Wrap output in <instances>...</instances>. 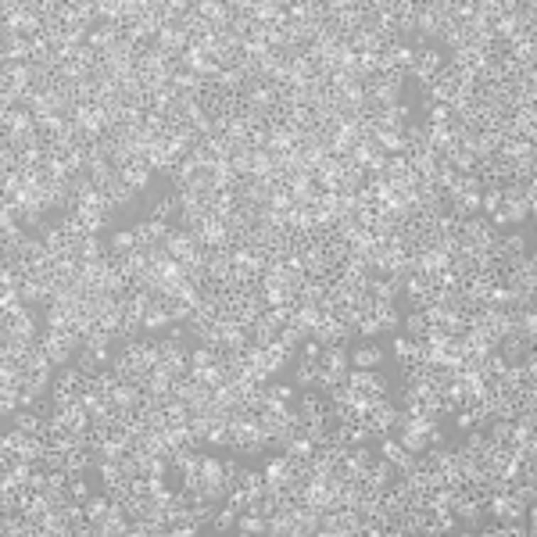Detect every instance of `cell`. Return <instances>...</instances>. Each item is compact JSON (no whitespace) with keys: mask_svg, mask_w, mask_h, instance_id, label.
Listing matches in <instances>:
<instances>
[{"mask_svg":"<svg viewBox=\"0 0 537 537\" xmlns=\"http://www.w3.org/2000/svg\"><path fill=\"white\" fill-rule=\"evenodd\" d=\"M82 387H86V376H82L75 366H61V373H58V376H54V384H50V401H54V405L79 401Z\"/></svg>","mask_w":537,"mask_h":537,"instance_id":"6da1fadb","label":"cell"},{"mask_svg":"<svg viewBox=\"0 0 537 537\" xmlns=\"http://www.w3.org/2000/svg\"><path fill=\"white\" fill-rule=\"evenodd\" d=\"M215 322H219V347H226V351H244V347L251 344V333H247V326H244L240 319L219 315Z\"/></svg>","mask_w":537,"mask_h":537,"instance_id":"7a4b0ae2","label":"cell"},{"mask_svg":"<svg viewBox=\"0 0 537 537\" xmlns=\"http://www.w3.org/2000/svg\"><path fill=\"white\" fill-rule=\"evenodd\" d=\"M440 68H444L440 50H437V47H423V50L416 54V65L408 68V75H412V79H419L423 86H430V82L440 75Z\"/></svg>","mask_w":537,"mask_h":537,"instance_id":"3957f363","label":"cell"},{"mask_svg":"<svg viewBox=\"0 0 537 537\" xmlns=\"http://www.w3.org/2000/svg\"><path fill=\"white\" fill-rule=\"evenodd\" d=\"M369 466H373V455L366 452L362 444H354V448H347L344 452V459H340V470L347 473V480H366V473H369Z\"/></svg>","mask_w":537,"mask_h":537,"instance_id":"277c9868","label":"cell"},{"mask_svg":"<svg viewBox=\"0 0 537 537\" xmlns=\"http://www.w3.org/2000/svg\"><path fill=\"white\" fill-rule=\"evenodd\" d=\"M280 330H283V326H280V322H276L273 315H268V308H265V312H261V315H258V319H254L251 326H247V333H251V344H258V347H268V344H276V340H280Z\"/></svg>","mask_w":537,"mask_h":537,"instance_id":"5b68a950","label":"cell"},{"mask_svg":"<svg viewBox=\"0 0 537 537\" xmlns=\"http://www.w3.org/2000/svg\"><path fill=\"white\" fill-rule=\"evenodd\" d=\"M347 384H351V387H358V391H366V394H373L376 401H384V398H387V380H380L373 369H354V366H351Z\"/></svg>","mask_w":537,"mask_h":537,"instance_id":"8992f818","label":"cell"},{"mask_svg":"<svg viewBox=\"0 0 537 537\" xmlns=\"http://www.w3.org/2000/svg\"><path fill=\"white\" fill-rule=\"evenodd\" d=\"M394 416H398V408L384 398V401H376V405L369 408V416H366L362 423L369 426V433H391V430H394Z\"/></svg>","mask_w":537,"mask_h":537,"instance_id":"52a82bcc","label":"cell"},{"mask_svg":"<svg viewBox=\"0 0 537 537\" xmlns=\"http://www.w3.org/2000/svg\"><path fill=\"white\" fill-rule=\"evenodd\" d=\"M0 126H4V133L36 129V115H33V108H4L0 112Z\"/></svg>","mask_w":537,"mask_h":537,"instance_id":"ba28073f","label":"cell"},{"mask_svg":"<svg viewBox=\"0 0 537 537\" xmlns=\"http://www.w3.org/2000/svg\"><path fill=\"white\" fill-rule=\"evenodd\" d=\"M394 477H398V473H394V462H387V459L380 455V459H373V466H369V473H366V484L384 494V491L394 484Z\"/></svg>","mask_w":537,"mask_h":537,"instance_id":"9c48e42d","label":"cell"},{"mask_svg":"<svg viewBox=\"0 0 537 537\" xmlns=\"http://www.w3.org/2000/svg\"><path fill=\"white\" fill-rule=\"evenodd\" d=\"M408 158V168L419 175V179H426V183H433V175H437V154L426 147V151H412V154H405Z\"/></svg>","mask_w":537,"mask_h":537,"instance_id":"30bf717a","label":"cell"},{"mask_svg":"<svg viewBox=\"0 0 537 537\" xmlns=\"http://www.w3.org/2000/svg\"><path fill=\"white\" fill-rule=\"evenodd\" d=\"M512 133L523 140H537V108H516L512 112Z\"/></svg>","mask_w":537,"mask_h":537,"instance_id":"8fae6325","label":"cell"},{"mask_svg":"<svg viewBox=\"0 0 537 537\" xmlns=\"http://www.w3.org/2000/svg\"><path fill=\"white\" fill-rule=\"evenodd\" d=\"M319 322H322V305H301V301L294 305V322L291 326H298L305 337H312V330Z\"/></svg>","mask_w":537,"mask_h":537,"instance_id":"7c38bea8","label":"cell"},{"mask_svg":"<svg viewBox=\"0 0 537 537\" xmlns=\"http://www.w3.org/2000/svg\"><path fill=\"white\" fill-rule=\"evenodd\" d=\"M112 401H115L122 412H136L147 398H143V387H136V384H119V387L112 391Z\"/></svg>","mask_w":537,"mask_h":537,"instance_id":"4fadbf2b","label":"cell"},{"mask_svg":"<svg viewBox=\"0 0 537 537\" xmlns=\"http://www.w3.org/2000/svg\"><path fill=\"white\" fill-rule=\"evenodd\" d=\"M119 172H122V179H126V183H129L136 194L151 187V175H154V172H151V165H147L143 158H140V161H133V165H126V168H119Z\"/></svg>","mask_w":537,"mask_h":537,"instance_id":"5bb4252c","label":"cell"},{"mask_svg":"<svg viewBox=\"0 0 537 537\" xmlns=\"http://www.w3.org/2000/svg\"><path fill=\"white\" fill-rule=\"evenodd\" d=\"M172 470L179 473V477H183V473H197L201 470V455H197V448H175V452H172Z\"/></svg>","mask_w":537,"mask_h":537,"instance_id":"9a60e30c","label":"cell"},{"mask_svg":"<svg viewBox=\"0 0 537 537\" xmlns=\"http://www.w3.org/2000/svg\"><path fill=\"white\" fill-rule=\"evenodd\" d=\"M82 505H86V519H90V526H94V530H97V526L104 523V516L112 512V498H108L104 491H101V494H90Z\"/></svg>","mask_w":537,"mask_h":537,"instance_id":"2e32d148","label":"cell"},{"mask_svg":"<svg viewBox=\"0 0 537 537\" xmlns=\"http://www.w3.org/2000/svg\"><path fill=\"white\" fill-rule=\"evenodd\" d=\"M72 366L82 373V376H97L101 369H104V362H101V354L97 351H90V347H79L75 351V358H72Z\"/></svg>","mask_w":537,"mask_h":537,"instance_id":"e0dca14e","label":"cell"},{"mask_svg":"<svg viewBox=\"0 0 537 537\" xmlns=\"http://www.w3.org/2000/svg\"><path fill=\"white\" fill-rule=\"evenodd\" d=\"M140 244H136V233L133 229H119V233H112V240H108V251H112V258H126L129 251H136Z\"/></svg>","mask_w":537,"mask_h":537,"instance_id":"ac0fdd59","label":"cell"},{"mask_svg":"<svg viewBox=\"0 0 537 537\" xmlns=\"http://www.w3.org/2000/svg\"><path fill=\"white\" fill-rule=\"evenodd\" d=\"M380 362H384V351H380L376 344L358 347V351H354V358H351V366H354V369H376Z\"/></svg>","mask_w":537,"mask_h":537,"instance_id":"d6986e66","label":"cell"},{"mask_svg":"<svg viewBox=\"0 0 537 537\" xmlns=\"http://www.w3.org/2000/svg\"><path fill=\"white\" fill-rule=\"evenodd\" d=\"M369 294L376 298V301H398V294H401V287L391 280V276H373V283H369Z\"/></svg>","mask_w":537,"mask_h":537,"instance_id":"ffe728a7","label":"cell"},{"mask_svg":"<svg viewBox=\"0 0 537 537\" xmlns=\"http://www.w3.org/2000/svg\"><path fill=\"white\" fill-rule=\"evenodd\" d=\"M165 326H172V315L165 312V305L154 301V305L143 312V330H147V333H158V330H165Z\"/></svg>","mask_w":537,"mask_h":537,"instance_id":"44dd1931","label":"cell"},{"mask_svg":"<svg viewBox=\"0 0 537 537\" xmlns=\"http://www.w3.org/2000/svg\"><path fill=\"white\" fill-rule=\"evenodd\" d=\"M151 212H154L151 219H158V222H168V226H172V222L179 219V205H175V194H168V197H158Z\"/></svg>","mask_w":537,"mask_h":537,"instance_id":"7402d4cb","label":"cell"},{"mask_svg":"<svg viewBox=\"0 0 537 537\" xmlns=\"http://www.w3.org/2000/svg\"><path fill=\"white\" fill-rule=\"evenodd\" d=\"M401 326H405V337H408V340H423V333H426L430 322H426V315H423L419 308H412L408 315H401Z\"/></svg>","mask_w":537,"mask_h":537,"instance_id":"603a6c76","label":"cell"},{"mask_svg":"<svg viewBox=\"0 0 537 537\" xmlns=\"http://www.w3.org/2000/svg\"><path fill=\"white\" fill-rule=\"evenodd\" d=\"M97 22L122 26V0H97Z\"/></svg>","mask_w":537,"mask_h":537,"instance_id":"cb8c5ba5","label":"cell"},{"mask_svg":"<svg viewBox=\"0 0 537 537\" xmlns=\"http://www.w3.org/2000/svg\"><path fill=\"white\" fill-rule=\"evenodd\" d=\"M373 315L380 319V326H384V330L401 326V312L394 308V301H376V305H373Z\"/></svg>","mask_w":537,"mask_h":537,"instance_id":"d4e9b609","label":"cell"},{"mask_svg":"<svg viewBox=\"0 0 537 537\" xmlns=\"http://www.w3.org/2000/svg\"><path fill=\"white\" fill-rule=\"evenodd\" d=\"M237 530L240 533H268V519L258 512H240L237 516Z\"/></svg>","mask_w":537,"mask_h":537,"instance_id":"484cf974","label":"cell"},{"mask_svg":"<svg viewBox=\"0 0 537 537\" xmlns=\"http://www.w3.org/2000/svg\"><path fill=\"white\" fill-rule=\"evenodd\" d=\"M487 440L491 444H512V419H491L487 423Z\"/></svg>","mask_w":537,"mask_h":537,"instance_id":"4316f807","label":"cell"},{"mask_svg":"<svg viewBox=\"0 0 537 537\" xmlns=\"http://www.w3.org/2000/svg\"><path fill=\"white\" fill-rule=\"evenodd\" d=\"M401 448L405 452H412V455H423L426 448H430V440H426V433H419V430H401Z\"/></svg>","mask_w":537,"mask_h":537,"instance_id":"83f0119b","label":"cell"},{"mask_svg":"<svg viewBox=\"0 0 537 537\" xmlns=\"http://www.w3.org/2000/svg\"><path fill=\"white\" fill-rule=\"evenodd\" d=\"M201 477H205L208 484L226 480V466H222V459H215V455H201Z\"/></svg>","mask_w":537,"mask_h":537,"instance_id":"f1b7e54d","label":"cell"},{"mask_svg":"<svg viewBox=\"0 0 537 537\" xmlns=\"http://www.w3.org/2000/svg\"><path fill=\"white\" fill-rule=\"evenodd\" d=\"M237 516H240V512H237L233 505H226V501H222V509H219V512H215V519H212V530H219V533L237 530Z\"/></svg>","mask_w":537,"mask_h":537,"instance_id":"f546056e","label":"cell"},{"mask_svg":"<svg viewBox=\"0 0 537 537\" xmlns=\"http://www.w3.org/2000/svg\"><path fill=\"white\" fill-rule=\"evenodd\" d=\"M115 337L108 333V330H101V326H94L86 337H82V347H90V351H108V344H112Z\"/></svg>","mask_w":537,"mask_h":537,"instance_id":"4dcf8cb0","label":"cell"},{"mask_svg":"<svg viewBox=\"0 0 537 537\" xmlns=\"http://www.w3.org/2000/svg\"><path fill=\"white\" fill-rule=\"evenodd\" d=\"M305 340H308V337H305L298 326H283V330H280V344H283L294 358H298V351H301V344H305Z\"/></svg>","mask_w":537,"mask_h":537,"instance_id":"1f68e13d","label":"cell"},{"mask_svg":"<svg viewBox=\"0 0 537 537\" xmlns=\"http://www.w3.org/2000/svg\"><path fill=\"white\" fill-rule=\"evenodd\" d=\"M452 119H455V112L448 108V104H426V122L430 126H448Z\"/></svg>","mask_w":537,"mask_h":537,"instance_id":"d6a6232c","label":"cell"},{"mask_svg":"<svg viewBox=\"0 0 537 537\" xmlns=\"http://www.w3.org/2000/svg\"><path fill=\"white\" fill-rule=\"evenodd\" d=\"M448 161L455 165V172H477V158L470 151H462V147H455L452 154H448Z\"/></svg>","mask_w":537,"mask_h":537,"instance_id":"836d02e7","label":"cell"},{"mask_svg":"<svg viewBox=\"0 0 537 537\" xmlns=\"http://www.w3.org/2000/svg\"><path fill=\"white\" fill-rule=\"evenodd\" d=\"M298 384L301 387H319V362H298Z\"/></svg>","mask_w":537,"mask_h":537,"instance_id":"e575fe53","label":"cell"},{"mask_svg":"<svg viewBox=\"0 0 537 537\" xmlns=\"http://www.w3.org/2000/svg\"><path fill=\"white\" fill-rule=\"evenodd\" d=\"M354 333H358V337H366V340H373V337H380V333H384V326H380V319H376V315H362V322L354 326Z\"/></svg>","mask_w":537,"mask_h":537,"instance_id":"d590c367","label":"cell"},{"mask_svg":"<svg viewBox=\"0 0 537 537\" xmlns=\"http://www.w3.org/2000/svg\"><path fill=\"white\" fill-rule=\"evenodd\" d=\"M319 358H322V347L308 337V340L301 344V351H298V362H319Z\"/></svg>","mask_w":537,"mask_h":537,"instance_id":"8d00e7d4","label":"cell"},{"mask_svg":"<svg viewBox=\"0 0 537 537\" xmlns=\"http://www.w3.org/2000/svg\"><path fill=\"white\" fill-rule=\"evenodd\" d=\"M401 455H405L401 440H398V437H387V433H384V459H387V462H398Z\"/></svg>","mask_w":537,"mask_h":537,"instance_id":"74e56055","label":"cell"},{"mask_svg":"<svg viewBox=\"0 0 537 537\" xmlns=\"http://www.w3.org/2000/svg\"><path fill=\"white\" fill-rule=\"evenodd\" d=\"M68 494H72V501H86V498H90L86 480H82V477H72V480H68Z\"/></svg>","mask_w":537,"mask_h":537,"instance_id":"f35d334b","label":"cell"},{"mask_svg":"<svg viewBox=\"0 0 537 537\" xmlns=\"http://www.w3.org/2000/svg\"><path fill=\"white\" fill-rule=\"evenodd\" d=\"M268 391H273L276 398H283V401H291V398H294V387H287V384H268Z\"/></svg>","mask_w":537,"mask_h":537,"instance_id":"ab89813d","label":"cell"}]
</instances>
